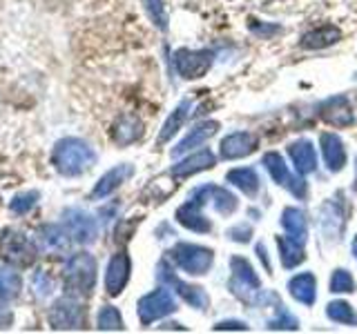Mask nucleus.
I'll list each match as a JSON object with an SVG mask.
<instances>
[{
	"instance_id": "58836bf2",
	"label": "nucleus",
	"mask_w": 357,
	"mask_h": 334,
	"mask_svg": "<svg viewBox=\"0 0 357 334\" xmlns=\"http://www.w3.org/2000/svg\"><path fill=\"white\" fill-rule=\"evenodd\" d=\"M50 287H52L50 278L45 276L43 272L33 276V289H38V294H47V292H50Z\"/></svg>"
},
{
	"instance_id": "1a4fd4ad",
	"label": "nucleus",
	"mask_w": 357,
	"mask_h": 334,
	"mask_svg": "<svg viewBox=\"0 0 357 334\" xmlns=\"http://www.w3.org/2000/svg\"><path fill=\"white\" fill-rule=\"evenodd\" d=\"M264 165H266L268 174H271V178H273L277 185L286 187L288 192L295 194L297 198H304L306 196V183H304V178H301V174L299 176L290 174L288 165L284 163V159L277 152H268L264 156Z\"/></svg>"
},
{
	"instance_id": "dca6fc26",
	"label": "nucleus",
	"mask_w": 357,
	"mask_h": 334,
	"mask_svg": "<svg viewBox=\"0 0 357 334\" xmlns=\"http://www.w3.org/2000/svg\"><path fill=\"white\" fill-rule=\"evenodd\" d=\"M132 174H134V165H130V163H121L116 167H112V170L107 174L100 176V181L94 185L92 198L100 200V198L109 196L112 192H114V189H119L123 183H126L128 178H132Z\"/></svg>"
},
{
	"instance_id": "0eeeda50",
	"label": "nucleus",
	"mask_w": 357,
	"mask_h": 334,
	"mask_svg": "<svg viewBox=\"0 0 357 334\" xmlns=\"http://www.w3.org/2000/svg\"><path fill=\"white\" fill-rule=\"evenodd\" d=\"M174 70L178 76L185 78V81H195L208 74L215 61V51L212 49H176L174 51Z\"/></svg>"
},
{
	"instance_id": "f8f14e48",
	"label": "nucleus",
	"mask_w": 357,
	"mask_h": 334,
	"mask_svg": "<svg viewBox=\"0 0 357 334\" xmlns=\"http://www.w3.org/2000/svg\"><path fill=\"white\" fill-rule=\"evenodd\" d=\"M65 232L70 234V239L74 243H81V245L94 243L98 237L96 218L83 209H72L65 214Z\"/></svg>"
},
{
	"instance_id": "5701e85b",
	"label": "nucleus",
	"mask_w": 357,
	"mask_h": 334,
	"mask_svg": "<svg viewBox=\"0 0 357 334\" xmlns=\"http://www.w3.org/2000/svg\"><path fill=\"white\" fill-rule=\"evenodd\" d=\"M217 159H215V154H212L210 150H201L192 156H188V159L183 161H178L170 174L176 176V178H188V176H192L197 172H204V170H210V167H215Z\"/></svg>"
},
{
	"instance_id": "e433bc0d",
	"label": "nucleus",
	"mask_w": 357,
	"mask_h": 334,
	"mask_svg": "<svg viewBox=\"0 0 357 334\" xmlns=\"http://www.w3.org/2000/svg\"><path fill=\"white\" fill-rule=\"evenodd\" d=\"M268 328H271V330H297L299 321L290 315V312H286L282 305H279V319H273L271 323H268Z\"/></svg>"
},
{
	"instance_id": "4468645a",
	"label": "nucleus",
	"mask_w": 357,
	"mask_h": 334,
	"mask_svg": "<svg viewBox=\"0 0 357 334\" xmlns=\"http://www.w3.org/2000/svg\"><path fill=\"white\" fill-rule=\"evenodd\" d=\"M130 272H132V261L128 252H116L112 256L105 272V289L109 296H119L126 289L130 281Z\"/></svg>"
},
{
	"instance_id": "2eb2a0df",
	"label": "nucleus",
	"mask_w": 357,
	"mask_h": 334,
	"mask_svg": "<svg viewBox=\"0 0 357 334\" xmlns=\"http://www.w3.org/2000/svg\"><path fill=\"white\" fill-rule=\"evenodd\" d=\"M257 150V136L252 132H234L228 134L226 138L221 141L219 145V152H221V159L226 161H237L248 156Z\"/></svg>"
},
{
	"instance_id": "473e14b6",
	"label": "nucleus",
	"mask_w": 357,
	"mask_h": 334,
	"mask_svg": "<svg viewBox=\"0 0 357 334\" xmlns=\"http://www.w3.org/2000/svg\"><path fill=\"white\" fill-rule=\"evenodd\" d=\"M96 326L98 330H123V319H121V312L116 308H112V305H105V308H100L98 312V317H96Z\"/></svg>"
},
{
	"instance_id": "393cba45",
	"label": "nucleus",
	"mask_w": 357,
	"mask_h": 334,
	"mask_svg": "<svg viewBox=\"0 0 357 334\" xmlns=\"http://www.w3.org/2000/svg\"><path fill=\"white\" fill-rule=\"evenodd\" d=\"M288 292L295 301L304 305H312L317 301V281L310 272H301L288 281Z\"/></svg>"
},
{
	"instance_id": "c9c22d12",
	"label": "nucleus",
	"mask_w": 357,
	"mask_h": 334,
	"mask_svg": "<svg viewBox=\"0 0 357 334\" xmlns=\"http://www.w3.org/2000/svg\"><path fill=\"white\" fill-rule=\"evenodd\" d=\"M36 203H38V192L18 194L14 200H11V212H16V214H27V212Z\"/></svg>"
},
{
	"instance_id": "9d476101",
	"label": "nucleus",
	"mask_w": 357,
	"mask_h": 334,
	"mask_svg": "<svg viewBox=\"0 0 357 334\" xmlns=\"http://www.w3.org/2000/svg\"><path fill=\"white\" fill-rule=\"evenodd\" d=\"M159 278L167 285V287H174L176 289V294L181 296L188 305H192L197 310H208L210 305V296L206 294V289L204 287H199V285H190V283H183L181 278H178L170 267H167V263H161L159 267Z\"/></svg>"
},
{
	"instance_id": "aec40b11",
	"label": "nucleus",
	"mask_w": 357,
	"mask_h": 334,
	"mask_svg": "<svg viewBox=\"0 0 357 334\" xmlns=\"http://www.w3.org/2000/svg\"><path fill=\"white\" fill-rule=\"evenodd\" d=\"M340 40H342L340 27H335V25H321V27H315V29L306 31L304 36H301L299 45H301V49L315 51V49L333 47V45H337Z\"/></svg>"
},
{
	"instance_id": "9b49d317",
	"label": "nucleus",
	"mask_w": 357,
	"mask_h": 334,
	"mask_svg": "<svg viewBox=\"0 0 357 334\" xmlns=\"http://www.w3.org/2000/svg\"><path fill=\"white\" fill-rule=\"evenodd\" d=\"M317 114L324 122H328L333 127H349L355 122V114L351 107V100L344 94L331 96L326 100H321L317 107Z\"/></svg>"
},
{
	"instance_id": "f704fd0d",
	"label": "nucleus",
	"mask_w": 357,
	"mask_h": 334,
	"mask_svg": "<svg viewBox=\"0 0 357 334\" xmlns=\"http://www.w3.org/2000/svg\"><path fill=\"white\" fill-rule=\"evenodd\" d=\"M331 292H355V281L349 270L344 267H337L331 276Z\"/></svg>"
},
{
	"instance_id": "4be33fe9",
	"label": "nucleus",
	"mask_w": 357,
	"mask_h": 334,
	"mask_svg": "<svg viewBox=\"0 0 357 334\" xmlns=\"http://www.w3.org/2000/svg\"><path fill=\"white\" fill-rule=\"evenodd\" d=\"M143 136V122L134 114H123L112 125V141L116 145H130L137 143Z\"/></svg>"
},
{
	"instance_id": "c756f323",
	"label": "nucleus",
	"mask_w": 357,
	"mask_h": 334,
	"mask_svg": "<svg viewBox=\"0 0 357 334\" xmlns=\"http://www.w3.org/2000/svg\"><path fill=\"white\" fill-rule=\"evenodd\" d=\"M40 243L45 245L47 250H65L67 243H70V234L65 232V228L61 225H45L40 228Z\"/></svg>"
},
{
	"instance_id": "72a5a7b5",
	"label": "nucleus",
	"mask_w": 357,
	"mask_h": 334,
	"mask_svg": "<svg viewBox=\"0 0 357 334\" xmlns=\"http://www.w3.org/2000/svg\"><path fill=\"white\" fill-rule=\"evenodd\" d=\"M143 7H145L148 18L154 22V27L161 31H167V11H165L163 0H143Z\"/></svg>"
},
{
	"instance_id": "2f4dec72",
	"label": "nucleus",
	"mask_w": 357,
	"mask_h": 334,
	"mask_svg": "<svg viewBox=\"0 0 357 334\" xmlns=\"http://www.w3.org/2000/svg\"><path fill=\"white\" fill-rule=\"evenodd\" d=\"M20 287H22L20 276L14 270H9V267H0V301L18 296Z\"/></svg>"
},
{
	"instance_id": "423d86ee",
	"label": "nucleus",
	"mask_w": 357,
	"mask_h": 334,
	"mask_svg": "<svg viewBox=\"0 0 357 334\" xmlns=\"http://www.w3.org/2000/svg\"><path fill=\"white\" fill-rule=\"evenodd\" d=\"M174 312H176V301L167 285L139 299V319L143 326H150V323L163 317H170Z\"/></svg>"
},
{
	"instance_id": "ddd939ff",
	"label": "nucleus",
	"mask_w": 357,
	"mask_h": 334,
	"mask_svg": "<svg viewBox=\"0 0 357 334\" xmlns=\"http://www.w3.org/2000/svg\"><path fill=\"white\" fill-rule=\"evenodd\" d=\"M190 198L199 200L201 205H206L208 200H212V205H215V209L219 212V214L223 216H230L237 212L239 203H237V196H234L232 192H228L226 187H219V185H204V187H197L192 194H190Z\"/></svg>"
},
{
	"instance_id": "37998d69",
	"label": "nucleus",
	"mask_w": 357,
	"mask_h": 334,
	"mask_svg": "<svg viewBox=\"0 0 357 334\" xmlns=\"http://www.w3.org/2000/svg\"><path fill=\"white\" fill-rule=\"evenodd\" d=\"M353 254H355V259H357V237L353 239Z\"/></svg>"
},
{
	"instance_id": "4c0bfd02",
	"label": "nucleus",
	"mask_w": 357,
	"mask_h": 334,
	"mask_svg": "<svg viewBox=\"0 0 357 334\" xmlns=\"http://www.w3.org/2000/svg\"><path fill=\"white\" fill-rule=\"evenodd\" d=\"M230 239L232 241H239V243H245L250 237H252V230L248 228V225H237V228H232L230 232Z\"/></svg>"
},
{
	"instance_id": "bb28decb",
	"label": "nucleus",
	"mask_w": 357,
	"mask_h": 334,
	"mask_svg": "<svg viewBox=\"0 0 357 334\" xmlns=\"http://www.w3.org/2000/svg\"><path fill=\"white\" fill-rule=\"evenodd\" d=\"M190 109H192V103H190V98H183L181 103L176 105V109L172 111V114L167 116V120L163 122V127H161V132H159V136H156V143L163 145V143L170 141V138L174 136V134L183 127V122H185L188 116H190Z\"/></svg>"
},
{
	"instance_id": "a19ab883",
	"label": "nucleus",
	"mask_w": 357,
	"mask_h": 334,
	"mask_svg": "<svg viewBox=\"0 0 357 334\" xmlns=\"http://www.w3.org/2000/svg\"><path fill=\"white\" fill-rule=\"evenodd\" d=\"M250 29L255 31V33H259V36H266V33H277L279 31V27H261V22L259 20H250Z\"/></svg>"
},
{
	"instance_id": "7ed1b4c3",
	"label": "nucleus",
	"mask_w": 357,
	"mask_h": 334,
	"mask_svg": "<svg viewBox=\"0 0 357 334\" xmlns=\"http://www.w3.org/2000/svg\"><path fill=\"white\" fill-rule=\"evenodd\" d=\"M167 259H170L178 270L199 276V274L210 272L212 263H215V252L210 248H204V245L176 243L174 248L167 250Z\"/></svg>"
},
{
	"instance_id": "a878e982",
	"label": "nucleus",
	"mask_w": 357,
	"mask_h": 334,
	"mask_svg": "<svg viewBox=\"0 0 357 334\" xmlns=\"http://www.w3.org/2000/svg\"><path fill=\"white\" fill-rule=\"evenodd\" d=\"M282 225L286 230V234L293 241L304 245L308 239V225H306V214L299 207H286L282 214Z\"/></svg>"
},
{
	"instance_id": "c85d7f7f",
	"label": "nucleus",
	"mask_w": 357,
	"mask_h": 334,
	"mask_svg": "<svg viewBox=\"0 0 357 334\" xmlns=\"http://www.w3.org/2000/svg\"><path fill=\"white\" fill-rule=\"evenodd\" d=\"M226 178H228L230 185L241 189V192L248 194V196H257V192H259V174H257L252 167H239V170H230L226 174Z\"/></svg>"
},
{
	"instance_id": "412c9836",
	"label": "nucleus",
	"mask_w": 357,
	"mask_h": 334,
	"mask_svg": "<svg viewBox=\"0 0 357 334\" xmlns=\"http://www.w3.org/2000/svg\"><path fill=\"white\" fill-rule=\"evenodd\" d=\"M219 129V122L217 120H204L199 122V125H195L192 129H190L185 136L181 138V143L176 145V148L172 150V156H181L190 150L195 148H201V143H206L208 138H212Z\"/></svg>"
},
{
	"instance_id": "a211bd4d",
	"label": "nucleus",
	"mask_w": 357,
	"mask_h": 334,
	"mask_svg": "<svg viewBox=\"0 0 357 334\" xmlns=\"http://www.w3.org/2000/svg\"><path fill=\"white\" fill-rule=\"evenodd\" d=\"M288 154H290V161L295 163V170L301 176L312 174L317 170V154H315V148H312V143L308 138H299L295 143H290Z\"/></svg>"
},
{
	"instance_id": "6ab92c4d",
	"label": "nucleus",
	"mask_w": 357,
	"mask_h": 334,
	"mask_svg": "<svg viewBox=\"0 0 357 334\" xmlns=\"http://www.w3.org/2000/svg\"><path fill=\"white\" fill-rule=\"evenodd\" d=\"M319 225H321L324 239H328V241H337L340 239V234L344 230V207L335 198L326 200V203L321 205Z\"/></svg>"
},
{
	"instance_id": "39448f33",
	"label": "nucleus",
	"mask_w": 357,
	"mask_h": 334,
	"mask_svg": "<svg viewBox=\"0 0 357 334\" xmlns=\"http://www.w3.org/2000/svg\"><path fill=\"white\" fill-rule=\"evenodd\" d=\"M0 256L9 263V265H16V267H27L36 261L38 250L25 234L14 230V228H7L0 234Z\"/></svg>"
},
{
	"instance_id": "f03ea898",
	"label": "nucleus",
	"mask_w": 357,
	"mask_h": 334,
	"mask_svg": "<svg viewBox=\"0 0 357 334\" xmlns=\"http://www.w3.org/2000/svg\"><path fill=\"white\" fill-rule=\"evenodd\" d=\"M63 283L67 294L89 296L96 285V261L92 254L78 252L63 267Z\"/></svg>"
},
{
	"instance_id": "20e7f679",
	"label": "nucleus",
	"mask_w": 357,
	"mask_h": 334,
	"mask_svg": "<svg viewBox=\"0 0 357 334\" xmlns=\"http://www.w3.org/2000/svg\"><path fill=\"white\" fill-rule=\"evenodd\" d=\"M230 292L237 296L243 303H255L257 301V294H259V287H261V281L259 276H257L255 267L250 265L248 259H243V256H232L230 259Z\"/></svg>"
},
{
	"instance_id": "79ce46f5",
	"label": "nucleus",
	"mask_w": 357,
	"mask_h": 334,
	"mask_svg": "<svg viewBox=\"0 0 357 334\" xmlns=\"http://www.w3.org/2000/svg\"><path fill=\"white\" fill-rule=\"evenodd\" d=\"M257 252H259V259L264 261V265H266V267H271V263H268V256H266V248H264L261 243L257 245Z\"/></svg>"
},
{
	"instance_id": "ea45409f",
	"label": "nucleus",
	"mask_w": 357,
	"mask_h": 334,
	"mask_svg": "<svg viewBox=\"0 0 357 334\" xmlns=\"http://www.w3.org/2000/svg\"><path fill=\"white\" fill-rule=\"evenodd\" d=\"M215 330H241V332H245L248 326H245L243 321H221L215 326Z\"/></svg>"
},
{
	"instance_id": "f3484780",
	"label": "nucleus",
	"mask_w": 357,
	"mask_h": 334,
	"mask_svg": "<svg viewBox=\"0 0 357 334\" xmlns=\"http://www.w3.org/2000/svg\"><path fill=\"white\" fill-rule=\"evenodd\" d=\"M201 205L199 200H195V198H190V200H185V203L176 209V221L181 223L183 228H188V230H192V232H199V234H208L210 230H212V223H210V218L201 212Z\"/></svg>"
},
{
	"instance_id": "b1692460",
	"label": "nucleus",
	"mask_w": 357,
	"mask_h": 334,
	"mask_svg": "<svg viewBox=\"0 0 357 334\" xmlns=\"http://www.w3.org/2000/svg\"><path fill=\"white\" fill-rule=\"evenodd\" d=\"M321 154H324V163L331 172H342L346 165V150L344 143L337 134L326 132L321 134Z\"/></svg>"
},
{
	"instance_id": "6e6552de",
	"label": "nucleus",
	"mask_w": 357,
	"mask_h": 334,
	"mask_svg": "<svg viewBox=\"0 0 357 334\" xmlns=\"http://www.w3.org/2000/svg\"><path fill=\"white\" fill-rule=\"evenodd\" d=\"M50 323L54 330H81L85 328V312L76 299L63 296L52 305Z\"/></svg>"
},
{
	"instance_id": "7c9ffc66",
	"label": "nucleus",
	"mask_w": 357,
	"mask_h": 334,
	"mask_svg": "<svg viewBox=\"0 0 357 334\" xmlns=\"http://www.w3.org/2000/svg\"><path fill=\"white\" fill-rule=\"evenodd\" d=\"M326 317L335 323H342V326H357L355 310L346 301H331L326 305Z\"/></svg>"
},
{
	"instance_id": "cd10ccee",
	"label": "nucleus",
	"mask_w": 357,
	"mask_h": 334,
	"mask_svg": "<svg viewBox=\"0 0 357 334\" xmlns=\"http://www.w3.org/2000/svg\"><path fill=\"white\" fill-rule=\"evenodd\" d=\"M277 248H279V259H282V265L286 270H293V267L306 261L304 245L293 241L290 237H277Z\"/></svg>"
},
{
	"instance_id": "f257e3e1",
	"label": "nucleus",
	"mask_w": 357,
	"mask_h": 334,
	"mask_svg": "<svg viewBox=\"0 0 357 334\" xmlns=\"http://www.w3.org/2000/svg\"><path fill=\"white\" fill-rule=\"evenodd\" d=\"M96 154L83 138H63L56 143L52 163L63 176H78L94 165Z\"/></svg>"
}]
</instances>
